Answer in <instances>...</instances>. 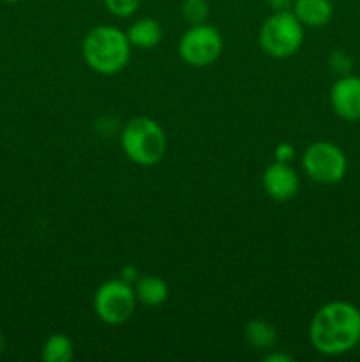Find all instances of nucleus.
Instances as JSON below:
<instances>
[{
    "instance_id": "4be33fe9",
    "label": "nucleus",
    "mask_w": 360,
    "mask_h": 362,
    "mask_svg": "<svg viewBox=\"0 0 360 362\" xmlns=\"http://www.w3.org/2000/svg\"><path fill=\"white\" fill-rule=\"evenodd\" d=\"M4 346H6V339H4L2 332H0V354L4 352Z\"/></svg>"
},
{
    "instance_id": "0eeeda50",
    "label": "nucleus",
    "mask_w": 360,
    "mask_h": 362,
    "mask_svg": "<svg viewBox=\"0 0 360 362\" xmlns=\"http://www.w3.org/2000/svg\"><path fill=\"white\" fill-rule=\"evenodd\" d=\"M222 53V35L212 25H191L180 37L179 55L193 67H207L214 64Z\"/></svg>"
},
{
    "instance_id": "6ab92c4d",
    "label": "nucleus",
    "mask_w": 360,
    "mask_h": 362,
    "mask_svg": "<svg viewBox=\"0 0 360 362\" xmlns=\"http://www.w3.org/2000/svg\"><path fill=\"white\" fill-rule=\"evenodd\" d=\"M270 7L274 11H289L295 4V0H268Z\"/></svg>"
},
{
    "instance_id": "f257e3e1",
    "label": "nucleus",
    "mask_w": 360,
    "mask_h": 362,
    "mask_svg": "<svg viewBox=\"0 0 360 362\" xmlns=\"http://www.w3.org/2000/svg\"><path fill=\"white\" fill-rule=\"evenodd\" d=\"M311 345L323 356H342L360 343V311L346 300H332L314 313Z\"/></svg>"
},
{
    "instance_id": "6e6552de",
    "label": "nucleus",
    "mask_w": 360,
    "mask_h": 362,
    "mask_svg": "<svg viewBox=\"0 0 360 362\" xmlns=\"http://www.w3.org/2000/svg\"><path fill=\"white\" fill-rule=\"evenodd\" d=\"M330 105L335 115L346 122L360 120V78L344 74L330 88Z\"/></svg>"
},
{
    "instance_id": "dca6fc26",
    "label": "nucleus",
    "mask_w": 360,
    "mask_h": 362,
    "mask_svg": "<svg viewBox=\"0 0 360 362\" xmlns=\"http://www.w3.org/2000/svg\"><path fill=\"white\" fill-rule=\"evenodd\" d=\"M106 11L116 18H129L140 7V0H102Z\"/></svg>"
},
{
    "instance_id": "7ed1b4c3",
    "label": "nucleus",
    "mask_w": 360,
    "mask_h": 362,
    "mask_svg": "<svg viewBox=\"0 0 360 362\" xmlns=\"http://www.w3.org/2000/svg\"><path fill=\"white\" fill-rule=\"evenodd\" d=\"M120 145L127 158L140 166H154L164 158L168 140L159 122L150 117H134L124 126Z\"/></svg>"
},
{
    "instance_id": "20e7f679",
    "label": "nucleus",
    "mask_w": 360,
    "mask_h": 362,
    "mask_svg": "<svg viewBox=\"0 0 360 362\" xmlns=\"http://www.w3.org/2000/svg\"><path fill=\"white\" fill-rule=\"evenodd\" d=\"M261 49L274 59H288L295 55L304 42V25L293 11H274L261 25L258 35Z\"/></svg>"
},
{
    "instance_id": "9b49d317",
    "label": "nucleus",
    "mask_w": 360,
    "mask_h": 362,
    "mask_svg": "<svg viewBox=\"0 0 360 362\" xmlns=\"http://www.w3.org/2000/svg\"><path fill=\"white\" fill-rule=\"evenodd\" d=\"M134 293H136L138 303L148 308H159L161 304L166 303L168 299V285L162 278L154 274H145L140 276L134 283Z\"/></svg>"
},
{
    "instance_id": "2eb2a0df",
    "label": "nucleus",
    "mask_w": 360,
    "mask_h": 362,
    "mask_svg": "<svg viewBox=\"0 0 360 362\" xmlns=\"http://www.w3.org/2000/svg\"><path fill=\"white\" fill-rule=\"evenodd\" d=\"M210 14V4L208 0H184L182 16L189 25L205 23Z\"/></svg>"
},
{
    "instance_id": "412c9836",
    "label": "nucleus",
    "mask_w": 360,
    "mask_h": 362,
    "mask_svg": "<svg viewBox=\"0 0 360 362\" xmlns=\"http://www.w3.org/2000/svg\"><path fill=\"white\" fill-rule=\"evenodd\" d=\"M138 278H140V276H138L136 269H134L133 265H129V267H126L122 271V279H124V281L131 283V281H136Z\"/></svg>"
},
{
    "instance_id": "ddd939ff",
    "label": "nucleus",
    "mask_w": 360,
    "mask_h": 362,
    "mask_svg": "<svg viewBox=\"0 0 360 362\" xmlns=\"http://www.w3.org/2000/svg\"><path fill=\"white\" fill-rule=\"evenodd\" d=\"M244 334H246L247 343L254 350H260V352L272 350L275 346V343H277V331H275L270 322L263 320V318H254V320H251L246 325Z\"/></svg>"
},
{
    "instance_id": "9d476101",
    "label": "nucleus",
    "mask_w": 360,
    "mask_h": 362,
    "mask_svg": "<svg viewBox=\"0 0 360 362\" xmlns=\"http://www.w3.org/2000/svg\"><path fill=\"white\" fill-rule=\"evenodd\" d=\"M292 11L304 27L311 28L325 27L334 16L330 0H295Z\"/></svg>"
},
{
    "instance_id": "f3484780",
    "label": "nucleus",
    "mask_w": 360,
    "mask_h": 362,
    "mask_svg": "<svg viewBox=\"0 0 360 362\" xmlns=\"http://www.w3.org/2000/svg\"><path fill=\"white\" fill-rule=\"evenodd\" d=\"M328 62H330L332 71H335V73H341L342 76H344V74L349 71V67H352V59H349L344 52H341V49H337V52L332 53Z\"/></svg>"
},
{
    "instance_id": "1a4fd4ad",
    "label": "nucleus",
    "mask_w": 360,
    "mask_h": 362,
    "mask_svg": "<svg viewBox=\"0 0 360 362\" xmlns=\"http://www.w3.org/2000/svg\"><path fill=\"white\" fill-rule=\"evenodd\" d=\"M263 189L272 200L275 202H288L296 197L300 187L299 175L288 163L274 161L268 165V168L261 177Z\"/></svg>"
},
{
    "instance_id": "4468645a",
    "label": "nucleus",
    "mask_w": 360,
    "mask_h": 362,
    "mask_svg": "<svg viewBox=\"0 0 360 362\" xmlns=\"http://www.w3.org/2000/svg\"><path fill=\"white\" fill-rule=\"evenodd\" d=\"M41 356L46 362H71L74 356L73 341L66 334H52L42 345Z\"/></svg>"
},
{
    "instance_id": "f8f14e48",
    "label": "nucleus",
    "mask_w": 360,
    "mask_h": 362,
    "mask_svg": "<svg viewBox=\"0 0 360 362\" xmlns=\"http://www.w3.org/2000/svg\"><path fill=\"white\" fill-rule=\"evenodd\" d=\"M127 37H129L131 46H138V48H154L161 42L162 39V28L157 20L152 18H140L134 21L127 30Z\"/></svg>"
},
{
    "instance_id": "423d86ee",
    "label": "nucleus",
    "mask_w": 360,
    "mask_h": 362,
    "mask_svg": "<svg viewBox=\"0 0 360 362\" xmlns=\"http://www.w3.org/2000/svg\"><path fill=\"white\" fill-rule=\"evenodd\" d=\"M136 293L131 283L109 279L102 283L94 296V311L106 325H122L136 310Z\"/></svg>"
},
{
    "instance_id": "f03ea898",
    "label": "nucleus",
    "mask_w": 360,
    "mask_h": 362,
    "mask_svg": "<svg viewBox=\"0 0 360 362\" xmlns=\"http://www.w3.org/2000/svg\"><path fill=\"white\" fill-rule=\"evenodd\" d=\"M81 53L92 71L99 74H115L129 62L131 41L120 28L97 25L85 35Z\"/></svg>"
},
{
    "instance_id": "aec40b11",
    "label": "nucleus",
    "mask_w": 360,
    "mask_h": 362,
    "mask_svg": "<svg viewBox=\"0 0 360 362\" xmlns=\"http://www.w3.org/2000/svg\"><path fill=\"white\" fill-rule=\"evenodd\" d=\"M263 361H267V362H293V357L286 356V354L272 352V354H268V356H265Z\"/></svg>"
},
{
    "instance_id": "39448f33",
    "label": "nucleus",
    "mask_w": 360,
    "mask_h": 362,
    "mask_svg": "<svg viewBox=\"0 0 360 362\" xmlns=\"http://www.w3.org/2000/svg\"><path fill=\"white\" fill-rule=\"evenodd\" d=\"M302 168L313 182L334 186L344 179L348 172V159L332 141H314L304 151Z\"/></svg>"
},
{
    "instance_id": "a211bd4d",
    "label": "nucleus",
    "mask_w": 360,
    "mask_h": 362,
    "mask_svg": "<svg viewBox=\"0 0 360 362\" xmlns=\"http://www.w3.org/2000/svg\"><path fill=\"white\" fill-rule=\"evenodd\" d=\"M293 154H295V148H293L292 144H286V141H282V144H279L277 147H275V161L289 163L292 161Z\"/></svg>"
},
{
    "instance_id": "5701e85b",
    "label": "nucleus",
    "mask_w": 360,
    "mask_h": 362,
    "mask_svg": "<svg viewBox=\"0 0 360 362\" xmlns=\"http://www.w3.org/2000/svg\"><path fill=\"white\" fill-rule=\"evenodd\" d=\"M2 2H7V4H16V2H21V0H2Z\"/></svg>"
}]
</instances>
